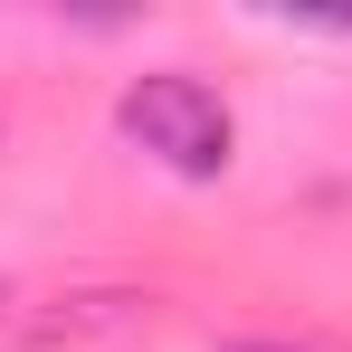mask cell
Wrapping results in <instances>:
<instances>
[{
    "label": "cell",
    "instance_id": "obj_1",
    "mask_svg": "<svg viewBox=\"0 0 352 352\" xmlns=\"http://www.w3.org/2000/svg\"><path fill=\"white\" fill-rule=\"evenodd\" d=\"M115 124H124V143H133V153H153V162L181 172V181H219V172H229V153H238L229 105H219L200 76H181V67L133 76V86H124V105H115Z\"/></svg>",
    "mask_w": 352,
    "mask_h": 352
}]
</instances>
